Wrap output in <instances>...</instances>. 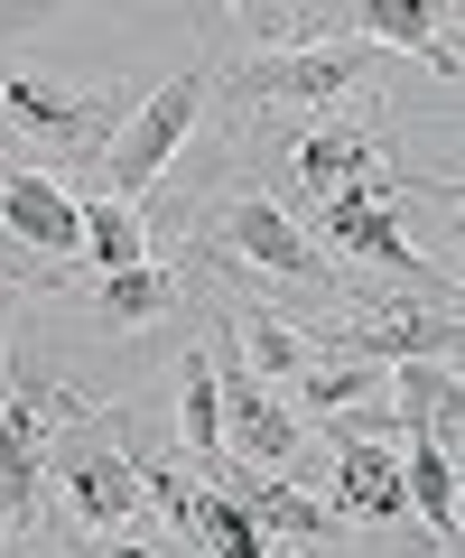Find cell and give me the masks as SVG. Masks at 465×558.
I'll use <instances>...</instances> for the list:
<instances>
[{"label": "cell", "instance_id": "7c38bea8", "mask_svg": "<svg viewBox=\"0 0 465 558\" xmlns=\"http://www.w3.org/2000/svg\"><path fill=\"white\" fill-rule=\"evenodd\" d=\"M401 494L409 512L428 521L438 539H456V465H446V447L428 438V428H409V457H401Z\"/></svg>", "mask_w": 465, "mask_h": 558}, {"label": "cell", "instance_id": "8fae6325", "mask_svg": "<svg viewBox=\"0 0 465 558\" xmlns=\"http://www.w3.org/2000/svg\"><path fill=\"white\" fill-rule=\"evenodd\" d=\"M65 512L94 521V531H112V521L140 512V484H131L122 457H65Z\"/></svg>", "mask_w": 465, "mask_h": 558}, {"label": "cell", "instance_id": "4fadbf2b", "mask_svg": "<svg viewBox=\"0 0 465 558\" xmlns=\"http://www.w3.org/2000/svg\"><path fill=\"white\" fill-rule=\"evenodd\" d=\"M326 233H335L344 252L382 260V270H409V242H401V223H391L372 196H354V186H335V196H326Z\"/></svg>", "mask_w": 465, "mask_h": 558}, {"label": "cell", "instance_id": "30bf717a", "mask_svg": "<svg viewBox=\"0 0 465 558\" xmlns=\"http://www.w3.org/2000/svg\"><path fill=\"white\" fill-rule=\"evenodd\" d=\"M178 438H186L196 465L223 475V391H215V354H205V344L178 363Z\"/></svg>", "mask_w": 465, "mask_h": 558}, {"label": "cell", "instance_id": "6da1fadb", "mask_svg": "<svg viewBox=\"0 0 465 558\" xmlns=\"http://www.w3.org/2000/svg\"><path fill=\"white\" fill-rule=\"evenodd\" d=\"M196 112H205V65H178V75H168L159 94H149L140 112L122 121V140H112V159H102V178H112L102 196H122V205L140 196V186H149V178H159V168H168V159L186 149Z\"/></svg>", "mask_w": 465, "mask_h": 558}, {"label": "cell", "instance_id": "9c48e42d", "mask_svg": "<svg viewBox=\"0 0 465 558\" xmlns=\"http://www.w3.org/2000/svg\"><path fill=\"white\" fill-rule=\"evenodd\" d=\"M335 512H364V521H401L409 494H401V457L382 438H344L335 447Z\"/></svg>", "mask_w": 465, "mask_h": 558}, {"label": "cell", "instance_id": "277c9868", "mask_svg": "<svg viewBox=\"0 0 465 558\" xmlns=\"http://www.w3.org/2000/svg\"><path fill=\"white\" fill-rule=\"evenodd\" d=\"M205 354H215V344H205ZM215 391H223V428H233L243 465H252V475H280V465L298 457V410H280L233 354H215Z\"/></svg>", "mask_w": 465, "mask_h": 558}, {"label": "cell", "instance_id": "e0dca14e", "mask_svg": "<svg viewBox=\"0 0 465 558\" xmlns=\"http://www.w3.org/2000/svg\"><path fill=\"white\" fill-rule=\"evenodd\" d=\"M186 531H196V539H205L215 558H270V549H261V521H252L243 502H223V494H196Z\"/></svg>", "mask_w": 465, "mask_h": 558}, {"label": "cell", "instance_id": "5bb4252c", "mask_svg": "<svg viewBox=\"0 0 465 558\" xmlns=\"http://www.w3.org/2000/svg\"><path fill=\"white\" fill-rule=\"evenodd\" d=\"M364 38L372 47H409V57H428L438 75H456V47H446V20L438 10H419V0H364Z\"/></svg>", "mask_w": 465, "mask_h": 558}, {"label": "cell", "instance_id": "ffe728a7", "mask_svg": "<svg viewBox=\"0 0 465 558\" xmlns=\"http://www.w3.org/2000/svg\"><path fill=\"white\" fill-rule=\"evenodd\" d=\"M168 299H178V289H168V270H149V260H140V270H102V307H112V317H131V326L159 317Z\"/></svg>", "mask_w": 465, "mask_h": 558}, {"label": "cell", "instance_id": "52a82bcc", "mask_svg": "<svg viewBox=\"0 0 465 558\" xmlns=\"http://www.w3.org/2000/svg\"><path fill=\"white\" fill-rule=\"evenodd\" d=\"M354 354L364 363H456V317L446 307H372L354 317Z\"/></svg>", "mask_w": 465, "mask_h": 558}, {"label": "cell", "instance_id": "ac0fdd59", "mask_svg": "<svg viewBox=\"0 0 465 558\" xmlns=\"http://www.w3.org/2000/svg\"><path fill=\"white\" fill-rule=\"evenodd\" d=\"M261 531H289V539H326L335 531V512L326 502H307V494H289V484H252V502H243Z\"/></svg>", "mask_w": 465, "mask_h": 558}, {"label": "cell", "instance_id": "d6986e66", "mask_svg": "<svg viewBox=\"0 0 465 558\" xmlns=\"http://www.w3.org/2000/svg\"><path fill=\"white\" fill-rule=\"evenodd\" d=\"M243 354H252V373H307V344H298V326L289 317H243Z\"/></svg>", "mask_w": 465, "mask_h": 558}, {"label": "cell", "instance_id": "9a60e30c", "mask_svg": "<svg viewBox=\"0 0 465 558\" xmlns=\"http://www.w3.org/2000/svg\"><path fill=\"white\" fill-rule=\"evenodd\" d=\"M364 159H372L364 121H326V131H307V149H298V186H307V196H335Z\"/></svg>", "mask_w": 465, "mask_h": 558}, {"label": "cell", "instance_id": "2e32d148", "mask_svg": "<svg viewBox=\"0 0 465 558\" xmlns=\"http://www.w3.org/2000/svg\"><path fill=\"white\" fill-rule=\"evenodd\" d=\"M84 260H94V270H140V260H149L140 215H131L122 196H94V205H84Z\"/></svg>", "mask_w": 465, "mask_h": 558}, {"label": "cell", "instance_id": "8992f818", "mask_svg": "<svg viewBox=\"0 0 465 558\" xmlns=\"http://www.w3.org/2000/svg\"><path fill=\"white\" fill-rule=\"evenodd\" d=\"M10 121H20L28 140H57V149H84V140H102V121H112V102H94V94H65V84H47V75H10Z\"/></svg>", "mask_w": 465, "mask_h": 558}, {"label": "cell", "instance_id": "44dd1931", "mask_svg": "<svg viewBox=\"0 0 465 558\" xmlns=\"http://www.w3.org/2000/svg\"><path fill=\"white\" fill-rule=\"evenodd\" d=\"M372 391V363H326V373H298V400L307 410H354Z\"/></svg>", "mask_w": 465, "mask_h": 558}, {"label": "cell", "instance_id": "3957f363", "mask_svg": "<svg viewBox=\"0 0 465 558\" xmlns=\"http://www.w3.org/2000/svg\"><path fill=\"white\" fill-rule=\"evenodd\" d=\"M372 65V38H317V47H289V57H252L233 65V94L243 102H344Z\"/></svg>", "mask_w": 465, "mask_h": 558}, {"label": "cell", "instance_id": "ba28073f", "mask_svg": "<svg viewBox=\"0 0 465 558\" xmlns=\"http://www.w3.org/2000/svg\"><path fill=\"white\" fill-rule=\"evenodd\" d=\"M223 242H233L252 270H289V279L317 270V260H307V233L289 223V205H270V196H233L223 205Z\"/></svg>", "mask_w": 465, "mask_h": 558}, {"label": "cell", "instance_id": "5b68a950", "mask_svg": "<svg viewBox=\"0 0 465 558\" xmlns=\"http://www.w3.org/2000/svg\"><path fill=\"white\" fill-rule=\"evenodd\" d=\"M0 215H10L20 242H38V252H65V260L84 252V205L65 196L57 178H38V168H10V178H0Z\"/></svg>", "mask_w": 465, "mask_h": 558}, {"label": "cell", "instance_id": "7402d4cb", "mask_svg": "<svg viewBox=\"0 0 465 558\" xmlns=\"http://www.w3.org/2000/svg\"><path fill=\"white\" fill-rule=\"evenodd\" d=\"M94 558H168V549H149V539H102Z\"/></svg>", "mask_w": 465, "mask_h": 558}, {"label": "cell", "instance_id": "7a4b0ae2", "mask_svg": "<svg viewBox=\"0 0 465 558\" xmlns=\"http://www.w3.org/2000/svg\"><path fill=\"white\" fill-rule=\"evenodd\" d=\"M75 410H94V400L47 391V381L10 354V391H0V531L20 521L28 484H38V465H47V438H57V418H75Z\"/></svg>", "mask_w": 465, "mask_h": 558}]
</instances>
